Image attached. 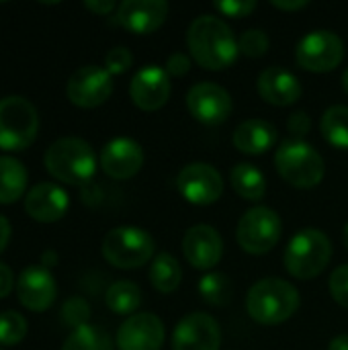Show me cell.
<instances>
[{
  "instance_id": "obj_1",
  "label": "cell",
  "mask_w": 348,
  "mask_h": 350,
  "mask_svg": "<svg viewBox=\"0 0 348 350\" xmlns=\"http://www.w3.org/2000/svg\"><path fill=\"white\" fill-rule=\"evenodd\" d=\"M187 45L191 57L201 68L213 72L230 68L240 55L234 31L215 14H201L189 25Z\"/></svg>"
},
{
  "instance_id": "obj_2",
  "label": "cell",
  "mask_w": 348,
  "mask_h": 350,
  "mask_svg": "<svg viewBox=\"0 0 348 350\" xmlns=\"http://www.w3.org/2000/svg\"><path fill=\"white\" fill-rule=\"evenodd\" d=\"M302 306L299 291L285 279L269 277L256 281L246 295L248 316L263 326H279L295 316Z\"/></svg>"
},
{
  "instance_id": "obj_3",
  "label": "cell",
  "mask_w": 348,
  "mask_h": 350,
  "mask_svg": "<svg viewBox=\"0 0 348 350\" xmlns=\"http://www.w3.org/2000/svg\"><path fill=\"white\" fill-rule=\"evenodd\" d=\"M47 172L66 185H86L96 172V154L82 137H59L43 156Z\"/></svg>"
},
{
  "instance_id": "obj_4",
  "label": "cell",
  "mask_w": 348,
  "mask_h": 350,
  "mask_svg": "<svg viewBox=\"0 0 348 350\" xmlns=\"http://www.w3.org/2000/svg\"><path fill=\"white\" fill-rule=\"evenodd\" d=\"M279 176L295 189H314L324 180L326 164L320 152L304 139H283L275 152Z\"/></svg>"
},
{
  "instance_id": "obj_5",
  "label": "cell",
  "mask_w": 348,
  "mask_h": 350,
  "mask_svg": "<svg viewBox=\"0 0 348 350\" xmlns=\"http://www.w3.org/2000/svg\"><path fill=\"white\" fill-rule=\"evenodd\" d=\"M332 258V242L318 228L299 230L287 244L283 262L291 277L310 281L320 277Z\"/></svg>"
},
{
  "instance_id": "obj_6",
  "label": "cell",
  "mask_w": 348,
  "mask_h": 350,
  "mask_svg": "<svg viewBox=\"0 0 348 350\" xmlns=\"http://www.w3.org/2000/svg\"><path fill=\"white\" fill-rule=\"evenodd\" d=\"M39 131V115L35 105L21 96L10 94L0 98V150L23 152Z\"/></svg>"
},
{
  "instance_id": "obj_7",
  "label": "cell",
  "mask_w": 348,
  "mask_h": 350,
  "mask_svg": "<svg viewBox=\"0 0 348 350\" xmlns=\"http://www.w3.org/2000/svg\"><path fill=\"white\" fill-rule=\"evenodd\" d=\"M105 260L121 271H133L154 260V238L137 226H119L103 238Z\"/></svg>"
},
{
  "instance_id": "obj_8",
  "label": "cell",
  "mask_w": 348,
  "mask_h": 350,
  "mask_svg": "<svg viewBox=\"0 0 348 350\" xmlns=\"http://www.w3.org/2000/svg\"><path fill=\"white\" fill-rule=\"evenodd\" d=\"M281 234H283V221L279 213L265 205H256L248 209L236 228L238 246L252 256H263L271 252L279 244Z\"/></svg>"
},
{
  "instance_id": "obj_9",
  "label": "cell",
  "mask_w": 348,
  "mask_h": 350,
  "mask_svg": "<svg viewBox=\"0 0 348 350\" xmlns=\"http://www.w3.org/2000/svg\"><path fill=\"white\" fill-rule=\"evenodd\" d=\"M345 57V43L334 31L316 29L299 39L295 45V62L299 68L316 74L336 70Z\"/></svg>"
},
{
  "instance_id": "obj_10",
  "label": "cell",
  "mask_w": 348,
  "mask_h": 350,
  "mask_svg": "<svg viewBox=\"0 0 348 350\" xmlns=\"http://www.w3.org/2000/svg\"><path fill=\"white\" fill-rule=\"evenodd\" d=\"M178 193L193 205H213L224 193V178L219 170L207 162H191L176 176Z\"/></svg>"
},
{
  "instance_id": "obj_11",
  "label": "cell",
  "mask_w": 348,
  "mask_h": 350,
  "mask_svg": "<svg viewBox=\"0 0 348 350\" xmlns=\"http://www.w3.org/2000/svg\"><path fill=\"white\" fill-rule=\"evenodd\" d=\"M66 94L80 109H96L113 94V76L101 66H82L70 76Z\"/></svg>"
},
{
  "instance_id": "obj_12",
  "label": "cell",
  "mask_w": 348,
  "mask_h": 350,
  "mask_svg": "<svg viewBox=\"0 0 348 350\" xmlns=\"http://www.w3.org/2000/svg\"><path fill=\"white\" fill-rule=\"evenodd\" d=\"M187 109L191 117L203 125H219L232 115L234 103L230 92L215 82H199L187 92Z\"/></svg>"
},
{
  "instance_id": "obj_13",
  "label": "cell",
  "mask_w": 348,
  "mask_h": 350,
  "mask_svg": "<svg viewBox=\"0 0 348 350\" xmlns=\"http://www.w3.org/2000/svg\"><path fill=\"white\" fill-rule=\"evenodd\" d=\"M219 322L203 312L187 314L172 332V350H219Z\"/></svg>"
},
{
  "instance_id": "obj_14",
  "label": "cell",
  "mask_w": 348,
  "mask_h": 350,
  "mask_svg": "<svg viewBox=\"0 0 348 350\" xmlns=\"http://www.w3.org/2000/svg\"><path fill=\"white\" fill-rule=\"evenodd\" d=\"M170 76L164 68L156 64H148L137 70L129 82V96L133 105L142 111H158L170 98Z\"/></svg>"
},
{
  "instance_id": "obj_15",
  "label": "cell",
  "mask_w": 348,
  "mask_h": 350,
  "mask_svg": "<svg viewBox=\"0 0 348 350\" xmlns=\"http://www.w3.org/2000/svg\"><path fill=\"white\" fill-rule=\"evenodd\" d=\"M185 260L197 271H211L224 256V240L213 226L197 224L183 236Z\"/></svg>"
},
{
  "instance_id": "obj_16",
  "label": "cell",
  "mask_w": 348,
  "mask_h": 350,
  "mask_svg": "<svg viewBox=\"0 0 348 350\" xmlns=\"http://www.w3.org/2000/svg\"><path fill=\"white\" fill-rule=\"evenodd\" d=\"M164 324L156 314H133L117 330V349L160 350L164 345Z\"/></svg>"
},
{
  "instance_id": "obj_17",
  "label": "cell",
  "mask_w": 348,
  "mask_h": 350,
  "mask_svg": "<svg viewBox=\"0 0 348 350\" xmlns=\"http://www.w3.org/2000/svg\"><path fill=\"white\" fill-rule=\"evenodd\" d=\"M164 0H125L117 6V23L133 35H150L168 18Z\"/></svg>"
},
{
  "instance_id": "obj_18",
  "label": "cell",
  "mask_w": 348,
  "mask_h": 350,
  "mask_svg": "<svg viewBox=\"0 0 348 350\" xmlns=\"http://www.w3.org/2000/svg\"><path fill=\"white\" fill-rule=\"evenodd\" d=\"M144 150L131 137H115L101 152V168L109 178L127 180L144 166Z\"/></svg>"
},
{
  "instance_id": "obj_19",
  "label": "cell",
  "mask_w": 348,
  "mask_h": 350,
  "mask_svg": "<svg viewBox=\"0 0 348 350\" xmlns=\"http://www.w3.org/2000/svg\"><path fill=\"white\" fill-rule=\"evenodd\" d=\"M16 295L29 312H45L53 306L57 287L53 275L43 267H27L16 281Z\"/></svg>"
},
{
  "instance_id": "obj_20",
  "label": "cell",
  "mask_w": 348,
  "mask_h": 350,
  "mask_svg": "<svg viewBox=\"0 0 348 350\" xmlns=\"http://www.w3.org/2000/svg\"><path fill=\"white\" fill-rule=\"evenodd\" d=\"M68 193L55 183H39L25 195V211L41 224H53L68 213Z\"/></svg>"
},
{
  "instance_id": "obj_21",
  "label": "cell",
  "mask_w": 348,
  "mask_h": 350,
  "mask_svg": "<svg viewBox=\"0 0 348 350\" xmlns=\"http://www.w3.org/2000/svg\"><path fill=\"white\" fill-rule=\"evenodd\" d=\"M256 88H258L260 98L275 107H291L302 96L299 78L281 66H271L263 70L258 74Z\"/></svg>"
},
{
  "instance_id": "obj_22",
  "label": "cell",
  "mask_w": 348,
  "mask_h": 350,
  "mask_svg": "<svg viewBox=\"0 0 348 350\" xmlns=\"http://www.w3.org/2000/svg\"><path fill=\"white\" fill-rule=\"evenodd\" d=\"M232 142L238 152L248 156H260L277 146L279 133L277 127L265 119H248L234 129Z\"/></svg>"
},
{
  "instance_id": "obj_23",
  "label": "cell",
  "mask_w": 348,
  "mask_h": 350,
  "mask_svg": "<svg viewBox=\"0 0 348 350\" xmlns=\"http://www.w3.org/2000/svg\"><path fill=\"white\" fill-rule=\"evenodd\" d=\"M27 168L12 156H0V205H10L25 197L27 191Z\"/></svg>"
},
{
  "instance_id": "obj_24",
  "label": "cell",
  "mask_w": 348,
  "mask_h": 350,
  "mask_svg": "<svg viewBox=\"0 0 348 350\" xmlns=\"http://www.w3.org/2000/svg\"><path fill=\"white\" fill-rule=\"evenodd\" d=\"M230 183L236 195L246 201H260L267 195V176L254 164L238 162L230 170Z\"/></svg>"
},
{
  "instance_id": "obj_25",
  "label": "cell",
  "mask_w": 348,
  "mask_h": 350,
  "mask_svg": "<svg viewBox=\"0 0 348 350\" xmlns=\"http://www.w3.org/2000/svg\"><path fill=\"white\" fill-rule=\"evenodd\" d=\"M150 283L158 293H174L183 281V269L178 265V260L168 254V252H160L158 256H154L152 265H150Z\"/></svg>"
},
{
  "instance_id": "obj_26",
  "label": "cell",
  "mask_w": 348,
  "mask_h": 350,
  "mask_svg": "<svg viewBox=\"0 0 348 350\" xmlns=\"http://www.w3.org/2000/svg\"><path fill=\"white\" fill-rule=\"evenodd\" d=\"M107 308L117 316H133L142 306V291L133 281H115L105 295Z\"/></svg>"
},
{
  "instance_id": "obj_27",
  "label": "cell",
  "mask_w": 348,
  "mask_h": 350,
  "mask_svg": "<svg viewBox=\"0 0 348 350\" xmlns=\"http://www.w3.org/2000/svg\"><path fill=\"white\" fill-rule=\"evenodd\" d=\"M322 137L336 150H348V107L334 105L328 107L320 119Z\"/></svg>"
},
{
  "instance_id": "obj_28",
  "label": "cell",
  "mask_w": 348,
  "mask_h": 350,
  "mask_svg": "<svg viewBox=\"0 0 348 350\" xmlns=\"http://www.w3.org/2000/svg\"><path fill=\"white\" fill-rule=\"evenodd\" d=\"M197 289H199V295L203 297V301L213 308H226L234 299V285H232L230 277L224 273H217V271L207 273L199 281Z\"/></svg>"
},
{
  "instance_id": "obj_29",
  "label": "cell",
  "mask_w": 348,
  "mask_h": 350,
  "mask_svg": "<svg viewBox=\"0 0 348 350\" xmlns=\"http://www.w3.org/2000/svg\"><path fill=\"white\" fill-rule=\"evenodd\" d=\"M62 350H115V347L111 336L103 328L86 324L70 332Z\"/></svg>"
},
{
  "instance_id": "obj_30",
  "label": "cell",
  "mask_w": 348,
  "mask_h": 350,
  "mask_svg": "<svg viewBox=\"0 0 348 350\" xmlns=\"http://www.w3.org/2000/svg\"><path fill=\"white\" fill-rule=\"evenodd\" d=\"M27 336V320L23 314L6 310L0 314V345L16 347Z\"/></svg>"
},
{
  "instance_id": "obj_31",
  "label": "cell",
  "mask_w": 348,
  "mask_h": 350,
  "mask_svg": "<svg viewBox=\"0 0 348 350\" xmlns=\"http://www.w3.org/2000/svg\"><path fill=\"white\" fill-rule=\"evenodd\" d=\"M269 47H271V39L263 29H248L238 39L240 53L246 55V57H252V59H258V57L267 55Z\"/></svg>"
},
{
  "instance_id": "obj_32",
  "label": "cell",
  "mask_w": 348,
  "mask_h": 350,
  "mask_svg": "<svg viewBox=\"0 0 348 350\" xmlns=\"http://www.w3.org/2000/svg\"><path fill=\"white\" fill-rule=\"evenodd\" d=\"M88 320H90V306H88V301L84 297L74 295V297L64 301V306H62V322L68 328H72V330L82 328V326L88 324Z\"/></svg>"
},
{
  "instance_id": "obj_33",
  "label": "cell",
  "mask_w": 348,
  "mask_h": 350,
  "mask_svg": "<svg viewBox=\"0 0 348 350\" xmlns=\"http://www.w3.org/2000/svg\"><path fill=\"white\" fill-rule=\"evenodd\" d=\"M131 66H133V53L125 45H117V47L109 49V53L105 55V70L111 76L125 74Z\"/></svg>"
},
{
  "instance_id": "obj_34",
  "label": "cell",
  "mask_w": 348,
  "mask_h": 350,
  "mask_svg": "<svg viewBox=\"0 0 348 350\" xmlns=\"http://www.w3.org/2000/svg\"><path fill=\"white\" fill-rule=\"evenodd\" d=\"M328 289L334 301L348 310V265H340L338 269H334L328 281Z\"/></svg>"
},
{
  "instance_id": "obj_35",
  "label": "cell",
  "mask_w": 348,
  "mask_h": 350,
  "mask_svg": "<svg viewBox=\"0 0 348 350\" xmlns=\"http://www.w3.org/2000/svg\"><path fill=\"white\" fill-rule=\"evenodd\" d=\"M213 8L224 16L244 18L256 10V2L254 0H222V2H213Z\"/></svg>"
},
{
  "instance_id": "obj_36",
  "label": "cell",
  "mask_w": 348,
  "mask_h": 350,
  "mask_svg": "<svg viewBox=\"0 0 348 350\" xmlns=\"http://www.w3.org/2000/svg\"><path fill=\"white\" fill-rule=\"evenodd\" d=\"M287 129L293 135V139H304L312 129V117L306 111H295L287 121Z\"/></svg>"
},
{
  "instance_id": "obj_37",
  "label": "cell",
  "mask_w": 348,
  "mask_h": 350,
  "mask_svg": "<svg viewBox=\"0 0 348 350\" xmlns=\"http://www.w3.org/2000/svg\"><path fill=\"white\" fill-rule=\"evenodd\" d=\"M191 64H193V59H191L187 53H183V51H174V53L166 59V68H164V70L168 72V76L180 78V76L189 74Z\"/></svg>"
},
{
  "instance_id": "obj_38",
  "label": "cell",
  "mask_w": 348,
  "mask_h": 350,
  "mask_svg": "<svg viewBox=\"0 0 348 350\" xmlns=\"http://www.w3.org/2000/svg\"><path fill=\"white\" fill-rule=\"evenodd\" d=\"M12 287H14V275L8 265L0 262V299L10 295Z\"/></svg>"
},
{
  "instance_id": "obj_39",
  "label": "cell",
  "mask_w": 348,
  "mask_h": 350,
  "mask_svg": "<svg viewBox=\"0 0 348 350\" xmlns=\"http://www.w3.org/2000/svg\"><path fill=\"white\" fill-rule=\"evenodd\" d=\"M84 8H88V10L94 12V14L105 16V14H111V12L117 8V4H115L113 0H86V2H84Z\"/></svg>"
},
{
  "instance_id": "obj_40",
  "label": "cell",
  "mask_w": 348,
  "mask_h": 350,
  "mask_svg": "<svg viewBox=\"0 0 348 350\" xmlns=\"http://www.w3.org/2000/svg\"><path fill=\"white\" fill-rule=\"evenodd\" d=\"M277 10H283V12H297V10H304L310 6L308 0H273L271 2Z\"/></svg>"
},
{
  "instance_id": "obj_41",
  "label": "cell",
  "mask_w": 348,
  "mask_h": 350,
  "mask_svg": "<svg viewBox=\"0 0 348 350\" xmlns=\"http://www.w3.org/2000/svg\"><path fill=\"white\" fill-rule=\"evenodd\" d=\"M10 234H12V228H10V221L0 215V254L6 250L8 242H10Z\"/></svg>"
},
{
  "instance_id": "obj_42",
  "label": "cell",
  "mask_w": 348,
  "mask_h": 350,
  "mask_svg": "<svg viewBox=\"0 0 348 350\" xmlns=\"http://www.w3.org/2000/svg\"><path fill=\"white\" fill-rule=\"evenodd\" d=\"M328 350H348V334H340L330 340Z\"/></svg>"
},
{
  "instance_id": "obj_43",
  "label": "cell",
  "mask_w": 348,
  "mask_h": 350,
  "mask_svg": "<svg viewBox=\"0 0 348 350\" xmlns=\"http://www.w3.org/2000/svg\"><path fill=\"white\" fill-rule=\"evenodd\" d=\"M55 262H57V254H55L53 250H45V252L41 254V267H43V269L49 271V267H53Z\"/></svg>"
},
{
  "instance_id": "obj_44",
  "label": "cell",
  "mask_w": 348,
  "mask_h": 350,
  "mask_svg": "<svg viewBox=\"0 0 348 350\" xmlns=\"http://www.w3.org/2000/svg\"><path fill=\"white\" fill-rule=\"evenodd\" d=\"M343 88H345V92L348 94V68L343 72Z\"/></svg>"
},
{
  "instance_id": "obj_45",
  "label": "cell",
  "mask_w": 348,
  "mask_h": 350,
  "mask_svg": "<svg viewBox=\"0 0 348 350\" xmlns=\"http://www.w3.org/2000/svg\"><path fill=\"white\" fill-rule=\"evenodd\" d=\"M343 242H345V246H347L348 250V224L345 226V232H343Z\"/></svg>"
}]
</instances>
